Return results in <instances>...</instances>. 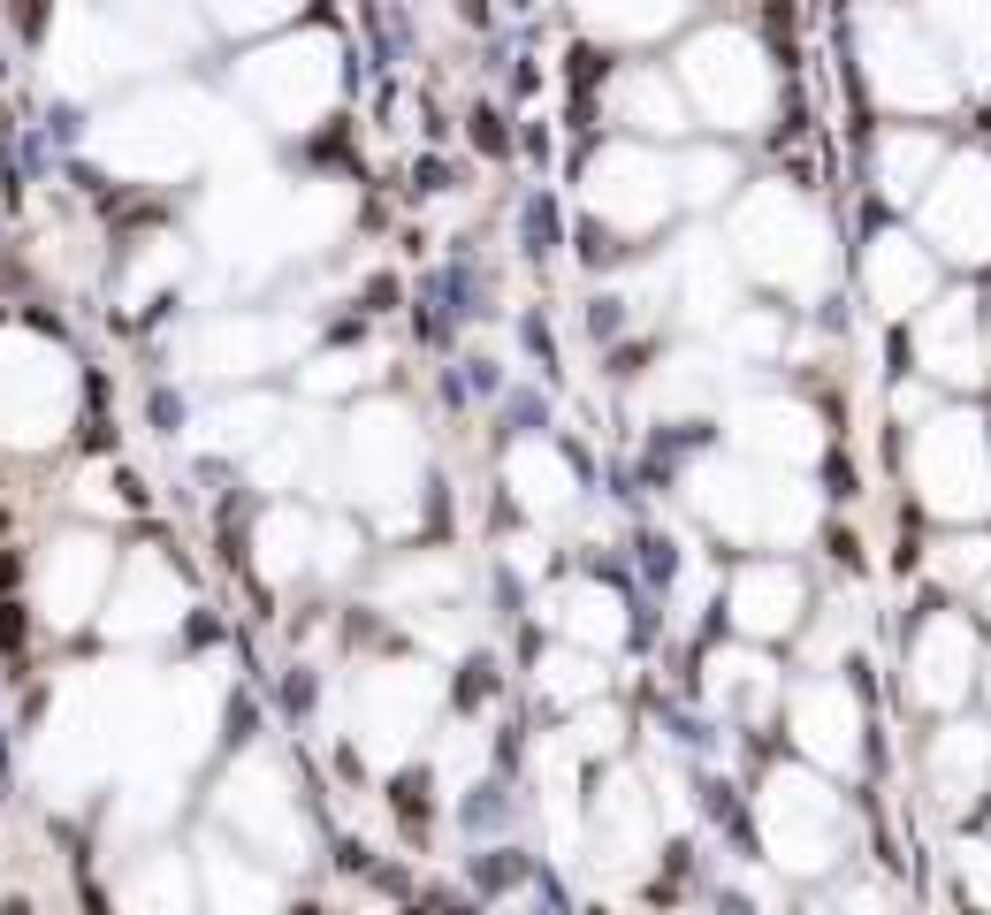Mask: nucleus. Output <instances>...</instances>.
Here are the masks:
<instances>
[{
    "instance_id": "f257e3e1",
    "label": "nucleus",
    "mask_w": 991,
    "mask_h": 915,
    "mask_svg": "<svg viewBox=\"0 0 991 915\" xmlns=\"http://www.w3.org/2000/svg\"><path fill=\"white\" fill-rule=\"evenodd\" d=\"M794 588L778 580V573H763V580H740V625H763V633H778L786 618H794Z\"/></svg>"
}]
</instances>
